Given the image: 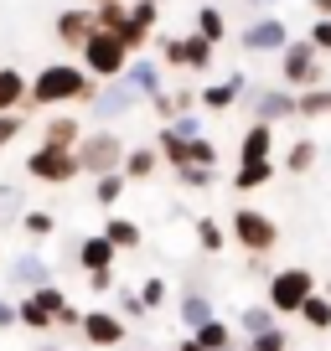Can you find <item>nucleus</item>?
<instances>
[{"label": "nucleus", "mask_w": 331, "mask_h": 351, "mask_svg": "<svg viewBox=\"0 0 331 351\" xmlns=\"http://www.w3.org/2000/svg\"><path fill=\"white\" fill-rule=\"evenodd\" d=\"M150 5H161V0H150Z\"/></svg>", "instance_id": "nucleus-48"}, {"label": "nucleus", "mask_w": 331, "mask_h": 351, "mask_svg": "<svg viewBox=\"0 0 331 351\" xmlns=\"http://www.w3.org/2000/svg\"><path fill=\"white\" fill-rule=\"evenodd\" d=\"M78 258H83V269H89V274H109V263H114V243L104 238H83L78 243Z\"/></svg>", "instance_id": "nucleus-16"}, {"label": "nucleus", "mask_w": 331, "mask_h": 351, "mask_svg": "<svg viewBox=\"0 0 331 351\" xmlns=\"http://www.w3.org/2000/svg\"><path fill=\"white\" fill-rule=\"evenodd\" d=\"M104 238H109L114 248H135V243H140V228H135V222H124V217H114L109 228H104Z\"/></svg>", "instance_id": "nucleus-28"}, {"label": "nucleus", "mask_w": 331, "mask_h": 351, "mask_svg": "<svg viewBox=\"0 0 331 351\" xmlns=\"http://www.w3.org/2000/svg\"><path fill=\"white\" fill-rule=\"evenodd\" d=\"M316 52H331V16H316V26H310V36H306Z\"/></svg>", "instance_id": "nucleus-34"}, {"label": "nucleus", "mask_w": 331, "mask_h": 351, "mask_svg": "<svg viewBox=\"0 0 331 351\" xmlns=\"http://www.w3.org/2000/svg\"><path fill=\"white\" fill-rule=\"evenodd\" d=\"M176 176H181V186H192V191L212 186V165H176Z\"/></svg>", "instance_id": "nucleus-33"}, {"label": "nucleus", "mask_w": 331, "mask_h": 351, "mask_svg": "<svg viewBox=\"0 0 331 351\" xmlns=\"http://www.w3.org/2000/svg\"><path fill=\"white\" fill-rule=\"evenodd\" d=\"M16 279H26V285H42V279H47L42 258H21V263H16Z\"/></svg>", "instance_id": "nucleus-38"}, {"label": "nucleus", "mask_w": 331, "mask_h": 351, "mask_svg": "<svg viewBox=\"0 0 331 351\" xmlns=\"http://www.w3.org/2000/svg\"><path fill=\"white\" fill-rule=\"evenodd\" d=\"M181 351H207V346H202V341H187V346H181Z\"/></svg>", "instance_id": "nucleus-46"}, {"label": "nucleus", "mask_w": 331, "mask_h": 351, "mask_svg": "<svg viewBox=\"0 0 331 351\" xmlns=\"http://www.w3.org/2000/svg\"><path fill=\"white\" fill-rule=\"evenodd\" d=\"M181 165H218V150L197 134V140H187V160H181Z\"/></svg>", "instance_id": "nucleus-32"}, {"label": "nucleus", "mask_w": 331, "mask_h": 351, "mask_svg": "<svg viewBox=\"0 0 331 351\" xmlns=\"http://www.w3.org/2000/svg\"><path fill=\"white\" fill-rule=\"evenodd\" d=\"M310 11H316V16H331V0H310Z\"/></svg>", "instance_id": "nucleus-44"}, {"label": "nucleus", "mask_w": 331, "mask_h": 351, "mask_svg": "<svg viewBox=\"0 0 331 351\" xmlns=\"http://www.w3.org/2000/svg\"><path fill=\"white\" fill-rule=\"evenodd\" d=\"M300 315H306L316 330H326V326H331V305H326L321 295H306V300H300Z\"/></svg>", "instance_id": "nucleus-30"}, {"label": "nucleus", "mask_w": 331, "mask_h": 351, "mask_svg": "<svg viewBox=\"0 0 331 351\" xmlns=\"http://www.w3.org/2000/svg\"><path fill=\"white\" fill-rule=\"evenodd\" d=\"M161 295H166V285H161V279H145V289H140V305H161Z\"/></svg>", "instance_id": "nucleus-42"}, {"label": "nucleus", "mask_w": 331, "mask_h": 351, "mask_svg": "<svg viewBox=\"0 0 331 351\" xmlns=\"http://www.w3.org/2000/svg\"><path fill=\"white\" fill-rule=\"evenodd\" d=\"M21 130H26V109H5V114H0V150H5Z\"/></svg>", "instance_id": "nucleus-31"}, {"label": "nucleus", "mask_w": 331, "mask_h": 351, "mask_svg": "<svg viewBox=\"0 0 331 351\" xmlns=\"http://www.w3.org/2000/svg\"><path fill=\"white\" fill-rule=\"evenodd\" d=\"M26 104V77L16 67H0V114L5 109H21Z\"/></svg>", "instance_id": "nucleus-21"}, {"label": "nucleus", "mask_w": 331, "mask_h": 351, "mask_svg": "<svg viewBox=\"0 0 331 351\" xmlns=\"http://www.w3.org/2000/svg\"><path fill=\"white\" fill-rule=\"evenodd\" d=\"M83 140V130H78V119H67V114H52L42 130V145H62V150H73V145Z\"/></svg>", "instance_id": "nucleus-19"}, {"label": "nucleus", "mask_w": 331, "mask_h": 351, "mask_svg": "<svg viewBox=\"0 0 331 351\" xmlns=\"http://www.w3.org/2000/svg\"><path fill=\"white\" fill-rule=\"evenodd\" d=\"M279 77H285V88H316L321 83V52L306 36L279 47Z\"/></svg>", "instance_id": "nucleus-4"}, {"label": "nucleus", "mask_w": 331, "mask_h": 351, "mask_svg": "<svg viewBox=\"0 0 331 351\" xmlns=\"http://www.w3.org/2000/svg\"><path fill=\"white\" fill-rule=\"evenodd\" d=\"M161 57H166V67H187V73H202V67H212V42H202L197 32H187V36H166V42H161Z\"/></svg>", "instance_id": "nucleus-7"}, {"label": "nucleus", "mask_w": 331, "mask_h": 351, "mask_svg": "<svg viewBox=\"0 0 331 351\" xmlns=\"http://www.w3.org/2000/svg\"><path fill=\"white\" fill-rule=\"evenodd\" d=\"M285 165H290L295 176H306L310 165H316V145H310V140H295V145H290V155H285Z\"/></svg>", "instance_id": "nucleus-29"}, {"label": "nucleus", "mask_w": 331, "mask_h": 351, "mask_svg": "<svg viewBox=\"0 0 331 351\" xmlns=\"http://www.w3.org/2000/svg\"><path fill=\"white\" fill-rule=\"evenodd\" d=\"M197 238H202V248H212V253L222 248V228H218L212 217H202V222H197Z\"/></svg>", "instance_id": "nucleus-36"}, {"label": "nucleus", "mask_w": 331, "mask_h": 351, "mask_svg": "<svg viewBox=\"0 0 331 351\" xmlns=\"http://www.w3.org/2000/svg\"><path fill=\"white\" fill-rule=\"evenodd\" d=\"M5 320H16V310L5 305V300H0V326H5Z\"/></svg>", "instance_id": "nucleus-45"}, {"label": "nucleus", "mask_w": 331, "mask_h": 351, "mask_svg": "<svg viewBox=\"0 0 331 351\" xmlns=\"http://www.w3.org/2000/svg\"><path fill=\"white\" fill-rule=\"evenodd\" d=\"M269 176H275V160H238L233 186L238 191H259V186H269Z\"/></svg>", "instance_id": "nucleus-18"}, {"label": "nucleus", "mask_w": 331, "mask_h": 351, "mask_svg": "<svg viewBox=\"0 0 331 351\" xmlns=\"http://www.w3.org/2000/svg\"><path fill=\"white\" fill-rule=\"evenodd\" d=\"M238 93H243V73H233L228 83H207L197 93V104H207V109H218V114H228L233 104H238Z\"/></svg>", "instance_id": "nucleus-15"}, {"label": "nucleus", "mask_w": 331, "mask_h": 351, "mask_svg": "<svg viewBox=\"0 0 331 351\" xmlns=\"http://www.w3.org/2000/svg\"><path fill=\"white\" fill-rule=\"evenodd\" d=\"M269 150H275V124H264V119H254L249 124V134H243V160H269Z\"/></svg>", "instance_id": "nucleus-17"}, {"label": "nucleus", "mask_w": 331, "mask_h": 351, "mask_svg": "<svg viewBox=\"0 0 331 351\" xmlns=\"http://www.w3.org/2000/svg\"><path fill=\"white\" fill-rule=\"evenodd\" d=\"M249 52H279V47L290 42V32H285V21L279 16H269V11H259L254 21L243 26V36H238Z\"/></svg>", "instance_id": "nucleus-10"}, {"label": "nucleus", "mask_w": 331, "mask_h": 351, "mask_svg": "<svg viewBox=\"0 0 331 351\" xmlns=\"http://www.w3.org/2000/svg\"><path fill=\"white\" fill-rule=\"evenodd\" d=\"M83 330H89V341H99V346H114V341L124 336V326L114 315H89V320H83Z\"/></svg>", "instance_id": "nucleus-24"}, {"label": "nucleus", "mask_w": 331, "mask_h": 351, "mask_svg": "<svg viewBox=\"0 0 331 351\" xmlns=\"http://www.w3.org/2000/svg\"><path fill=\"white\" fill-rule=\"evenodd\" d=\"M233 238H238L249 253H269V248L279 243V228H275V217H269V212L238 207V212H233Z\"/></svg>", "instance_id": "nucleus-5"}, {"label": "nucleus", "mask_w": 331, "mask_h": 351, "mask_svg": "<svg viewBox=\"0 0 331 351\" xmlns=\"http://www.w3.org/2000/svg\"><path fill=\"white\" fill-rule=\"evenodd\" d=\"M73 155H78V171L104 176V171H119V160H124V140H119L114 130H93V134H83V140L73 145Z\"/></svg>", "instance_id": "nucleus-3"}, {"label": "nucleus", "mask_w": 331, "mask_h": 351, "mask_svg": "<svg viewBox=\"0 0 331 351\" xmlns=\"http://www.w3.org/2000/svg\"><path fill=\"white\" fill-rule=\"evenodd\" d=\"M155 21H161V5H150V0H135L130 11H124V21H119V32H114V36H119L130 52H145V42H150Z\"/></svg>", "instance_id": "nucleus-9"}, {"label": "nucleus", "mask_w": 331, "mask_h": 351, "mask_svg": "<svg viewBox=\"0 0 331 351\" xmlns=\"http://www.w3.org/2000/svg\"><path fill=\"white\" fill-rule=\"evenodd\" d=\"M26 99L36 109H62V104H78V99H93V77L73 62H52L26 83Z\"/></svg>", "instance_id": "nucleus-1"}, {"label": "nucleus", "mask_w": 331, "mask_h": 351, "mask_svg": "<svg viewBox=\"0 0 331 351\" xmlns=\"http://www.w3.org/2000/svg\"><path fill=\"white\" fill-rule=\"evenodd\" d=\"M78 52H83V73L89 77H119L124 67H130V47L119 42V36L114 32H89V42L78 47Z\"/></svg>", "instance_id": "nucleus-2"}, {"label": "nucleus", "mask_w": 331, "mask_h": 351, "mask_svg": "<svg viewBox=\"0 0 331 351\" xmlns=\"http://www.w3.org/2000/svg\"><path fill=\"white\" fill-rule=\"evenodd\" d=\"M202 346H207V351H222V346H228V330L212 326V320H202Z\"/></svg>", "instance_id": "nucleus-39"}, {"label": "nucleus", "mask_w": 331, "mask_h": 351, "mask_svg": "<svg viewBox=\"0 0 331 351\" xmlns=\"http://www.w3.org/2000/svg\"><path fill=\"white\" fill-rule=\"evenodd\" d=\"M124 11H130L124 0H99V5H93V26H99V32H119Z\"/></svg>", "instance_id": "nucleus-27"}, {"label": "nucleus", "mask_w": 331, "mask_h": 351, "mask_svg": "<svg viewBox=\"0 0 331 351\" xmlns=\"http://www.w3.org/2000/svg\"><path fill=\"white\" fill-rule=\"evenodd\" d=\"M290 114H295V93H290V88H264V93H254V119L279 124V119H290Z\"/></svg>", "instance_id": "nucleus-12"}, {"label": "nucleus", "mask_w": 331, "mask_h": 351, "mask_svg": "<svg viewBox=\"0 0 331 351\" xmlns=\"http://www.w3.org/2000/svg\"><path fill=\"white\" fill-rule=\"evenodd\" d=\"M249 5H254V11H264V5H275V0H249Z\"/></svg>", "instance_id": "nucleus-47"}, {"label": "nucleus", "mask_w": 331, "mask_h": 351, "mask_svg": "<svg viewBox=\"0 0 331 351\" xmlns=\"http://www.w3.org/2000/svg\"><path fill=\"white\" fill-rule=\"evenodd\" d=\"M181 315H187V320H192V326H202V320H207V315H212V310H207V300H202V295H192V300H187V305H181Z\"/></svg>", "instance_id": "nucleus-40"}, {"label": "nucleus", "mask_w": 331, "mask_h": 351, "mask_svg": "<svg viewBox=\"0 0 331 351\" xmlns=\"http://www.w3.org/2000/svg\"><path fill=\"white\" fill-rule=\"evenodd\" d=\"M135 104H140V93L130 88V77H104V88H93V109H99V119H124V114H135Z\"/></svg>", "instance_id": "nucleus-8"}, {"label": "nucleus", "mask_w": 331, "mask_h": 351, "mask_svg": "<svg viewBox=\"0 0 331 351\" xmlns=\"http://www.w3.org/2000/svg\"><path fill=\"white\" fill-rule=\"evenodd\" d=\"M89 32H99V26H93V11H62L57 16V42L62 47H83Z\"/></svg>", "instance_id": "nucleus-13"}, {"label": "nucleus", "mask_w": 331, "mask_h": 351, "mask_svg": "<svg viewBox=\"0 0 331 351\" xmlns=\"http://www.w3.org/2000/svg\"><path fill=\"white\" fill-rule=\"evenodd\" d=\"M21 320H26V326H32V330H42V326H47V320H52V315H47V310L36 305V295H32V300H21Z\"/></svg>", "instance_id": "nucleus-37"}, {"label": "nucleus", "mask_w": 331, "mask_h": 351, "mask_svg": "<svg viewBox=\"0 0 331 351\" xmlns=\"http://www.w3.org/2000/svg\"><path fill=\"white\" fill-rule=\"evenodd\" d=\"M155 165H161V155H155V150H124L119 171L135 176V181H145V176H155Z\"/></svg>", "instance_id": "nucleus-23"}, {"label": "nucleus", "mask_w": 331, "mask_h": 351, "mask_svg": "<svg viewBox=\"0 0 331 351\" xmlns=\"http://www.w3.org/2000/svg\"><path fill=\"white\" fill-rule=\"evenodd\" d=\"M316 289V279L306 274V269H285V274H275V285H269V305L275 310H300V300Z\"/></svg>", "instance_id": "nucleus-11"}, {"label": "nucleus", "mask_w": 331, "mask_h": 351, "mask_svg": "<svg viewBox=\"0 0 331 351\" xmlns=\"http://www.w3.org/2000/svg\"><path fill=\"white\" fill-rule=\"evenodd\" d=\"M295 114H306V119H321V114H331V88H300L295 93Z\"/></svg>", "instance_id": "nucleus-22"}, {"label": "nucleus", "mask_w": 331, "mask_h": 351, "mask_svg": "<svg viewBox=\"0 0 331 351\" xmlns=\"http://www.w3.org/2000/svg\"><path fill=\"white\" fill-rule=\"evenodd\" d=\"M269 326V310H249V330H264Z\"/></svg>", "instance_id": "nucleus-43"}, {"label": "nucleus", "mask_w": 331, "mask_h": 351, "mask_svg": "<svg viewBox=\"0 0 331 351\" xmlns=\"http://www.w3.org/2000/svg\"><path fill=\"white\" fill-rule=\"evenodd\" d=\"M166 124H171L181 140H197V134H202V119H197V114H176V119H166Z\"/></svg>", "instance_id": "nucleus-35"}, {"label": "nucleus", "mask_w": 331, "mask_h": 351, "mask_svg": "<svg viewBox=\"0 0 331 351\" xmlns=\"http://www.w3.org/2000/svg\"><path fill=\"white\" fill-rule=\"evenodd\" d=\"M26 232L47 238V232H52V217H47V212H26Z\"/></svg>", "instance_id": "nucleus-41"}, {"label": "nucleus", "mask_w": 331, "mask_h": 351, "mask_svg": "<svg viewBox=\"0 0 331 351\" xmlns=\"http://www.w3.org/2000/svg\"><path fill=\"white\" fill-rule=\"evenodd\" d=\"M197 36H202V42H212V47L228 42V16H222L218 5H202V11H197Z\"/></svg>", "instance_id": "nucleus-20"}, {"label": "nucleus", "mask_w": 331, "mask_h": 351, "mask_svg": "<svg viewBox=\"0 0 331 351\" xmlns=\"http://www.w3.org/2000/svg\"><path fill=\"white\" fill-rule=\"evenodd\" d=\"M124 77H130V88H135V93H140V99H155V93H161V88H166L161 67H155L150 57H140V62H130V67H124Z\"/></svg>", "instance_id": "nucleus-14"}, {"label": "nucleus", "mask_w": 331, "mask_h": 351, "mask_svg": "<svg viewBox=\"0 0 331 351\" xmlns=\"http://www.w3.org/2000/svg\"><path fill=\"white\" fill-rule=\"evenodd\" d=\"M155 155H161L166 165H181V160H187V140H181V134L171 130V124H166V130H161V140H155Z\"/></svg>", "instance_id": "nucleus-25"}, {"label": "nucleus", "mask_w": 331, "mask_h": 351, "mask_svg": "<svg viewBox=\"0 0 331 351\" xmlns=\"http://www.w3.org/2000/svg\"><path fill=\"white\" fill-rule=\"evenodd\" d=\"M26 176L47 181V186H62V181H73V176H78V155L62 150V145H42V150L26 155Z\"/></svg>", "instance_id": "nucleus-6"}, {"label": "nucleus", "mask_w": 331, "mask_h": 351, "mask_svg": "<svg viewBox=\"0 0 331 351\" xmlns=\"http://www.w3.org/2000/svg\"><path fill=\"white\" fill-rule=\"evenodd\" d=\"M93 197H99V207H114V202L124 197V176H119V171L93 176Z\"/></svg>", "instance_id": "nucleus-26"}]
</instances>
